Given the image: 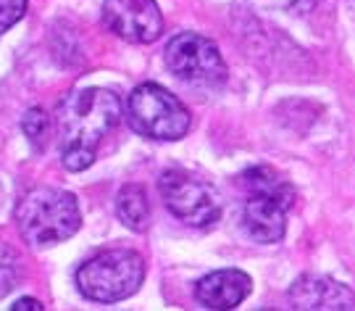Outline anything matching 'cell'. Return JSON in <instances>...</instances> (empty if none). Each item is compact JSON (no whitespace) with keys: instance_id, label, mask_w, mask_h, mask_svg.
Masks as SVG:
<instances>
[{"instance_id":"cell-1","label":"cell","mask_w":355,"mask_h":311,"mask_svg":"<svg viewBox=\"0 0 355 311\" xmlns=\"http://www.w3.org/2000/svg\"><path fill=\"white\" fill-rule=\"evenodd\" d=\"M124 106L108 87H76L58 103L61 164L69 171H85L95 164L101 143L119 127Z\"/></svg>"},{"instance_id":"cell-2","label":"cell","mask_w":355,"mask_h":311,"mask_svg":"<svg viewBox=\"0 0 355 311\" xmlns=\"http://www.w3.org/2000/svg\"><path fill=\"white\" fill-rule=\"evenodd\" d=\"M237 185L245 193L240 227L253 243L271 246L287 233V214L295 203V190L277 169L253 167L242 171Z\"/></svg>"},{"instance_id":"cell-3","label":"cell","mask_w":355,"mask_h":311,"mask_svg":"<svg viewBox=\"0 0 355 311\" xmlns=\"http://www.w3.org/2000/svg\"><path fill=\"white\" fill-rule=\"evenodd\" d=\"M13 219L24 243L32 248H51L76 235L82 227V211L74 193L58 187H35L19 201Z\"/></svg>"},{"instance_id":"cell-4","label":"cell","mask_w":355,"mask_h":311,"mask_svg":"<svg viewBox=\"0 0 355 311\" xmlns=\"http://www.w3.org/2000/svg\"><path fill=\"white\" fill-rule=\"evenodd\" d=\"M145 283V259L129 248H111L76 269V287L87 301L119 303L132 299Z\"/></svg>"},{"instance_id":"cell-5","label":"cell","mask_w":355,"mask_h":311,"mask_svg":"<svg viewBox=\"0 0 355 311\" xmlns=\"http://www.w3.org/2000/svg\"><path fill=\"white\" fill-rule=\"evenodd\" d=\"M127 121L137 135L158 143L182 140L192 127L187 106L155 82H145L132 90L127 98Z\"/></svg>"},{"instance_id":"cell-6","label":"cell","mask_w":355,"mask_h":311,"mask_svg":"<svg viewBox=\"0 0 355 311\" xmlns=\"http://www.w3.org/2000/svg\"><path fill=\"white\" fill-rule=\"evenodd\" d=\"M164 64L171 77L198 87H218L229 79V69L218 45L198 32H179L168 40Z\"/></svg>"},{"instance_id":"cell-7","label":"cell","mask_w":355,"mask_h":311,"mask_svg":"<svg viewBox=\"0 0 355 311\" xmlns=\"http://www.w3.org/2000/svg\"><path fill=\"white\" fill-rule=\"evenodd\" d=\"M166 208L190 227H211L221 217V195L211 182L184 169H168L158 180Z\"/></svg>"},{"instance_id":"cell-8","label":"cell","mask_w":355,"mask_h":311,"mask_svg":"<svg viewBox=\"0 0 355 311\" xmlns=\"http://www.w3.org/2000/svg\"><path fill=\"white\" fill-rule=\"evenodd\" d=\"M103 22L132 45H150L164 32V13L155 0H105Z\"/></svg>"},{"instance_id":"cell-9","label":"cell","mask_w":355,"mask_h":311,"mask_svg":"<svg viewBox=\"0 0 355 311\" xmlns=\"http://www.w3.org/2000/svg\"><path fill=\"white\" fill-rule=\"evenodd\" d=\"M292 309L303 311H350L355 309L353 290L324 274H303L290 287Z\"/></svg>"},{"instance_id":"cell-10","label":"cell","mask_w":355,"mask_h":311,"mask_svg":"<svg viewBox=\"0 0 355 311\" xmlns=\"http://www.w3.org/2000/svg\"><path fill=\"white\" fill-rule=\"evenodd\" d=\"M250 290H253L250 274H245L242 269H216L195 285V301L203 309L227 311L237 309L250 296Z\"/></svg>"},{"instance_id":"cell-11","label":"cell","mask_w":355,"mask_h":311,"mask_svg":"<svg viewBox=\"0 0 355 311\" xmlns=\"http://www.w3.org/2000/svg\"><path fill=\"white\" fill-rule=\"evenodd\" d=\"M116 217L132 233H145L150 227V201L142 185H124L116 195Z\"/></svg>"},{"instance_id":"cell-12","label":"cell","mask_w":355,"mask_h":311,"mask_svg":"<svg viewBox=\"0 0 355 311\" xmlns=\"http://www.w3.org/2000/svg\"><path fill=\"white\" fill-rule=\"evenodd\" d=\"M21 130H24L26 140L32 145V151L42 153L48 148V140H51V117L42 111V108H29L21 119Z\"/></svg>"},{"instance_id":"cell-13","label":"cell","mask_w":355,"mask_h":311,"mask_svg":"<svg viewBox=\"0 0 355 311\" xmlns=\"http://www.w3.org/2000/svg\"><path fill=\"white\" fill-rule=\"evenodd\" d=\"M21 280V259L8 243L0 240V296L11 293Z\"/></svg>"},{"instance_id":"cell-14","label":"cell","mask_w":355,"mask_h":311,"mask_svg":"<svg viewBox=\"0 0 355 311\" xmlns=\"http://www.w3.org/2000/svg\"><path fill=\"white\" fill-rule=\"evenodd\" d=\"M258 8L266 11H284V13H305L316 8L318 0H250Z\"/></svg>"},{"instance_id":"cell-15","label":"cell","mask_w":355,"mask_h":311,"mask_svg":"<svg viewBox=\"0 0 355 311\" xmlns=\"http://www.w3.org/2000/svg\"><path fill=\"white\" fill-rule=\"evenodd\" d=\"M26 11V0H0V35L8 32Z\"/></svg>"},{"instance_id":"cell-16","label":"cell","mask_w":355,"mask_h":311,"mask_svg":"<svg viewBox=\"0 0 355 311\" xmlns=\"http://www.w3.org/2000/svg\"><path fill=\"white\" fill-rule=\"evenodd\" d=\"M11 309L13 311H42L45 306H42V301H37V299H19Z\"/></svg>"}]
</instances>
